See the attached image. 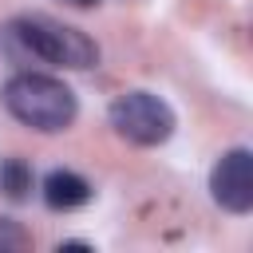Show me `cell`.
I'll use <instances>...</instances> for the list:
<instances>
[{
	"mask_svg": "<svg viewBox=\"0 0 253 253\" xmlns=\"http://www.w3.org/2000/svg\"><path fill=\"white\" fill-rule=\"evenodd\" d=\"M210 194L221 210L229 213H249L253 210V154L245 146L225 150L210 174Z\"/></svg>",
	"mask_w": 253,
	"mask_h": 253,
	"instance_id": "obj_4",
	"label": "cell"
},
{
	"mask_svg": "<svg viewBox=\"0 0 253 253\" xmlns=\"http://www.w3.org/2000/svg\"><path fill=\"white\" fill-rule=\"evenodd\" d=\"M40 194H43L47 210H79V206L91 202V182L79 178L75 170H51L43 178Z\"/></svg>",
	"mask_w": 253,
	"mask_h": 253,
	"instance_id": "obj_5",
	"label": "cell"
},
{
	"mask_svg": "<svg viewBox=\"0 0 253 253\" xmlns=\"http://www.w3.org/2000/svg\"><path fill=\"white\" fill-rule=\"evenodd\" d=\"M111 126L134 146H158L174 134V111L150 91H123L111 103Z\"/></svg>",
	"mask_w": 253,
	"mask_h": 253,
	"instance_id": "obj_3",
	"label": "cell"
},
{
	"mask_svg": "<svg viewBox=\"0 0 253 253\" xmlns=\"http://www.w3.org/2000/svg\"><path fill=\"white\" fill-rule=\"evenodd\" d=\"M32 237L12 221V217H0V253H16V249H28Z\"/></svg>",
	"mask_w": 253,
	"mask_h": 253,
	"instance_id": "obj_7",
	"label": "cell"
},
{
	"mask_svg": "<svg viewBox=\"0 0 253 253\" xmlns=\"http://www.w3.org/2000/svg\"><path fill=\"white\" fill-rule=\"evenodd\" d=\"M12 40L32 51L36 59L43 63H55V67H95L99 63V47L87 32L71 28V24H59L51 16H20L12 20Z\"/></svg>",
	"mask_w": 253,
	"mask_h": 253,
	"instance_id": "obj_2",
	"label": "cell"
},
{
	"mask_svg": "<svg viewBox=\"0 0 253 253\" xmlns=\"http://www.w3.org/2000/svg\"><path fill=\"white\" fill-rule=\"evenodd\" d=\"M67 4H75V8H91V4H99V0H67Z\"/></svg>",
	"mask_w": 253,
	"mask_h": 253,
	"instance_id": "obj_8",
	"label": "cell"
},
{
	"mask_svg": "<svg viewBox=\"0 0 253 253\" xmlns=\"http://www.w3.org/2000/svg\"><path fill=\"white\" fill-rule=\"evenodd\" d=\"M0 99H4V107H8L12 119H20L24 126L43 130V134L71 126L75 115H79L75 91H71L67 83L51 79V75H40V71H20V75H12V79L4 83V91H0Z\"/></svg>",
	"mask_w": 253,
	"mask_h": 253,
	"instance_id": "obj_1",
	"label": "cell"
},
{
	"mask_svg": "<svg viewBox=\"0 0 253 253\" xmlns=\"http://www.w3.org/2000/svg\"><path fill=\"white\" fill-rule=\"evenodd\" d=\"M0 190H4V198H12V202H24L28 194H32V166L24 162V158H4L0 162Z\"/></svg>",
	"mask_w": 253,
	"mask_h": 253,
	"instance_id": "obj_6",
	"label": "cell"
}]
</instances>
